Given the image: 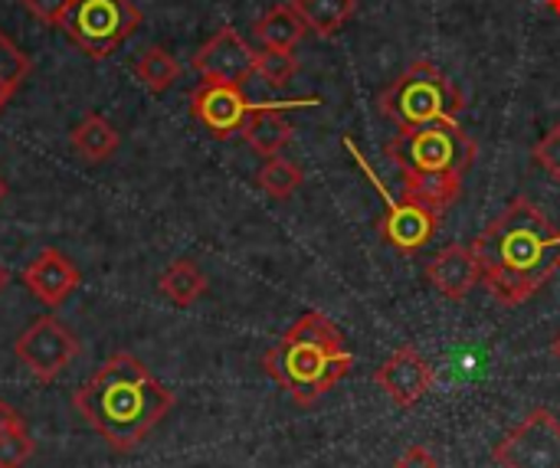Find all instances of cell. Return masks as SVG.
<instances>
[{"mask_svg":"<svg viewBox=\"0 0 560 468\" xmlns=\"http://www.w3.org/2000/svg\"><path fill=\"white\" fill-rule=\"evenodd\" d=\"M469 249L502 305H525L560 269V230L528 197H515Z\"/></svg>","mask_w":560,"mask_h":468,"instance_id":"6da1fadb","label":"cell"},{"mask_svg":"<svg viewBox=\"0 0 560 468\" xmlns=\"http://www.w3.org/2000/svg\"><path fill=\"white\" fill-rule=\"evenodd\" d=\"M72 407L115 453H131L171 413L174 394L135 354L121 351L72 394Z\"/></svg>","mask_w":560,"mask_h":468,"instance_id":"7a4b0ae2","label":"cell"},{"mask_svg":"<svg viewBox=\"0 0 560 468\" xmlns=\"http://www.w3.org/2000/svg\"><path fill=\"white\" fill-rule=\"evenodd\" d=\"M387 157L400 171L407 197L443 217L446 207L459 200L463 177L476 157V141L456 121H436L397 131L387 141Z\"/></svg>","mask_w":560,"mask_h":468,"instance_id":"3957f363","label":"cell"},{"mask_svg":"<svg viewBox=\"0 0 560 468\" xmlns=\"http://www.w3.org/2000/svg\"><path fill=\"white\" fill-rule=\"evenodd\" d=\"M354 367L351 351L331 318L322 312L302 315L266 354V374L299 403L315 407Z\"/></svg>","mask_w":560,"mask_h":468,"instance_id":"277c9868","label":"cell"},{"mask_svg":"<svg viewBox=\"0 0 560 468\" xmlns=\"http://www.w3.org/2000/svg\"><path fill=\"white\" fill-rule=\"evenodd\" d=\"M377 105L404 131L436 121H456V115L463 112V92L440 66L420 59L381 92Z\"/></svg>","mask_w":560,"mask_h":468,"instance_id":"5b68a950","label":"cell"},{"mask_svg":"<svg viewBox=\"0 0 560 468\" xmlns=\"http://www.w3.org/2000/svg\"><path fill=\"white\" fill-rule=\"evenodd\" d=\"M141 23V10L131 0H72L62 33L89 59L112 56Z\"/></svg>","mask_w":560,"mask_h":468,"instance_id":"8992f818","label":"cell"},{"mask_svg":"<svg viewBox=\"0 0 560 468\" xmlns=\"http://www.w3.org/2000/svg\"><path fill=\"white\" fill-rule=\"evenodd\" d=\"M499 468H560V420L538 407L492 449Z\"/></svg>","mask_w":560,"mask_h":468,"instance_id":"52a82bcc","label":"cell"},{"mask_svg":"<svg viewBox=\"0 0 560 468\" xmlns=\"http://www.w3.org/2000/svg\"><path fill=\"white\" fill-rule=\"evenodd\" d=\"M75 354H79L75 335H72L59 318H52V315L36 318V321L13 341V358H16L39 384L56 381V377L72 364Z\"/></svg>","mask_w":560,"mask_h":468,"instance_id":"ba28073f","label":"cell"},{"mask_svg":"<svg viewBox=\"0 0 560 468\" xmlns=\"http://www.w3.org/2000/svg\"><path fill=\"white\" fill-rule=\"evenodd\" d=\"M194 69L203 82L243 85L249 75H256V49L233 26H223L194 52Z\"/></svg>","mask_w":560,"mask_h":468,"instance_id":"9c48e42d","label":"cell"},{"mask_svg":"<svg viewBox=\"0 0 560 468\" xmlns=\"http://www.w3.org/2000/svg\"><path fill=\"white\" fill-rule=\"evenodd\" d=\"M253 112V102L243 95V85L226 82H200L190 95V115L217 138L226 141L243 131L246 118Z\"/></svg>","mask_w":560,"mask_h":468,"instance_id":"30bf717a","label":"cell"},{"mask_svg":"<svg viewBox=\"0 0 560 468\" xmlns=\"http://www.w3.org/2000/svg\"><path fill=\"white\" fill-rule=\"evenodd\" d=\"M374 384H377L397 407L410 410V407H417V403L430 394V387L436 384V371L430 367V361H427L413 344H407V348H397V351L374 371Z\"/></svg>","mask_w":560,"mask_h":468,"instance_id":"8fae6325","label":"cell"},{"mask_svg":"<svg viewBox=\"0 0 560 468\" xmlns=\"http://www.w3.org/2000/svg\"><path fill=\"white\" fill-rule=\"evenodd\" d=\"M440 226V213L430 210L427 203H417L404 194V200L387 197V210L377 223V233L384 243H390L397 253H417L423 249Z\"/></svg>","mask_w":560,"mask_h":468,"instance_id":"7c38bea8","label":"cell"},{"mask_svg":"<svg viewBox=\"0 0 560 468\" xmlns=\"http://www.w3.org/2000/svg\"><path fill=\"white\" fill-rule=\"evenodd\" d=\"M79 282H82V276H79L75 262L69 256H62L59 249H43L23 269V285L49 308H59L79 289Z\"/></svg>","mask_w":560,"mask_h":468,"instance_id":"4fadbf2b","label":"cell"},{"mask_svg":"<svg viewBox=\"0 0 560 468\" xmlns=\"http://www.w3.org/2000/svg\"><path fill=\"white\" fill-rule=\"evenodd\" d=\"M427 279L430 285L450 299V302H463L479 282H482V269H479V259L469 246H446L440 249L430 266H427Z\"/></svg>","mask_w":560,"mask_h":468,"instance_id":"5bb4252c","label":"cell"},{"mask_svg":"<svg viewBox=\"0 0 560 468\" xmlns=\"http://www.w3.org/2000/svg\"><path fill=\"white\" fill-rule=\"evenodd\" d=\"M289 105H302V102H262V105H253V112H249L240 134L246 138V144L256 154L276 157L292 141V125L282 115V108H289Z\"/></svg>","mask_w":560,"mask_h":468,"instance_id":"9a60e30c","label":"cell"},{"mask_svg":"<svg viewBox=\"0 0 560 468\" xmlns=\"http://www.w3.org/2000/svg\"><path fill=\"white\" fill-rule=\"evenodd\" d=\"M305 20L302 13L295 10V3H279L272 7L269 13H262L253 26L256 39L266 46V49H295L305 36Z\"/></svg>","mask_w":560,"mask_h":468,"instance_id":"2e32d148","label":"cell"},{"mask_svg":"<svg viewBox=\"0 0 560 468\" xmlns=\"http://www.w3.org/2000/svg\"><path fill=\"white\" fill-rule=\"evenodd\" d=\"M69 144H72V151H75L82 161L98 164V161H108V157L118 151V131L112 128V121H105L102 115L92 112V115H85V118L72 128Z\"/></svg>","mask_w":560,"mask_h":468,"instance_id":"e0dca14e","label":"cell"},{"mask_svg":"<svg viewBox=\"0 0 560 468\" xmlns=\"http://www.w3.org/2000/svg\"><path fill=\"white\" fill-rule=\"evenodd\" d=\"M158 289L167 302H174L177 308H190L203 292H207V276L197 269V262L190 259H177L171 262L161 279H158Z\"/></svg>","mask_w":560,"mask_h":468,"instance_id":"ac0fdd59","label":"cell"},{"mask_svg":"<svg viewBox=\"0 0 560 468\" xmlns=\"http://www.w3.org/2000/svg\"><path fill=\"white\" fill-rule=\"evenodd\" d=\"M354 7L358 0H295V10L302 13L305 26L318 36L338 33L351 20Z\"/></svg>","mask_w":560,"mask_h":468,"instance_id":"d6986e66","label":"cell"},{"mask_svg":"<svg viewBox=\"0 0 560 468\" xmlns=\"http://www.w3.org/2000/svg\"><path fill=\"white\" fill-rule=\"evenodd\" d=\"M135 75L144 82L148 92L161 95L167 92L177 79H180V62L164 49V46H151L141 52V59L135 62Z\"/></svg>","mask_w":560,"mask_h":468,"instance_id":"ffe728a7","label":"cell"},{"mask_svg":"<svg viewBox=\"0 0 560 468\" xmlns=\"http://www.w3.org/2000/svg\"><path fill=\"white\" fill-rule=\"evenodd\" d=\"M302 180H305V174H302V167L295 164V161H289V157H269L266 164H262V171H259V177H256V184L272 197V200H289L299 187H302Z\"/></svg>","mask_w":560,"mask_h":468,"instance_id":"44dd1931","label":"cell"},{"mask_svg":"<svg viewBox=\"0 0 560 468\" xmlns=\"http://www.w3.org/2000/svg\"><path fill=\"white\" fill-rule=\"evenodd\" d=\"M33 62L30 56L0 30V92H7L13 98V92L23 85V79L30 75Z\"/></svg>","mask_w":560,"mask_h":468,"instance_id":"7402d4cb","label":"cell"},{"mask_svg":"<svg viewBox=\"0 0 560 468\" xmlns=\"http://www.w3.org/2000/svg\"><path fill=\"white\" fill-rule=\"evenodd\" d=\"M295 72H299V59L292 56V49H262V52H256V75L262 82H269L272 89L289 85Z\"/></svg>","mask_w":560,"mask_h":468,"instance_id":"603a6c76","label":"cell"},{"mask_svg":"<svg viewBox=\"0 0 560 468\" xmlns=\"http://www.w3.org/2000/svg\"><path fill=\"white\" fill-rule=\"evenodd\" d=\"M36 453V443L26 430L0 433V468H23Z\"/></svg>","mask_w":560,"mask_h":468,"instance_id":"cb8c5ba5","label":"cell"},{"mask_svg":"<svg viewBox=\"0 0 560 468\" xmlns=\"http://www.w3.org/2000/svg\"><path fill=\"white\" fill-rule=\"evenodd\" d=\"M555 180H560V125H555L538 144H535V154H532Z\"/></svg>","mask_w":560,"mask_h":468,"instance_id":"d4e9b609","label":"cell"},{"mask_svg":"<svg viewBox=\"0 0 560 468\" xmlns=\"http://www.w3.org/2000/svg\"><path fill=\"white\" fill-rule=\"evenodd\" d=\"M39 23H46V26H59L62 20H66V13H69V7H72V0H20Z\"/></svg>","mask_w":560,"mask_h":468,"instance_id":"484cf974","label":"cell"},{"mask_svg":"<svg viewBox=\"0 0 560 468\" xmlns=\"http://www.w3.org/2000/svg\"><path fill=\"white\" fill-rule=\"evenodd\" d=\"M394 468H440V459L427 449V446H410Z\"/></svg>","mask_w":560,"mask_h":468,"instance_id":"4316f807","label":"cell"},{"mask_svg":"<svg viewBox=\"0 0 560 468\" xmlns=\"http://www.w3.org/2000/svg\"><path fill=\"white\" fill-rule=\"evenodd\" d=\"M13 430H26V420L7 400H0V433H13Z\"/></svg>","mask_w":560,"mask_h":468,"instance_id":"83f0119b","label":"cell"},{"mask_svg":"<svg viewBox=\"0 0 560 468\" xmlns=\"http://www.w3.org/2000/svg\"><path fill=\"white\" fill-rule=\"evenodd\" d=\"M7 282H10V272H7V266H0V292L7 289Z\"/></svg>","mask_w":560,"mask_h":468,"instance_id":"f1b7e54d","label":"cell"},{"mask_svg":"<svg viewBox=\"0 0 560 468\" xmlns=\"http://www.w3.org/2000/svg\"><path fill=\"white\" fill-rule=\"evenodd\" d=\"M551 354H555V358H558V361H560V335H558V338H555V344H551Z\"/></svg>","mask_w":560,"mask_h":468,"instance_id":"f546056e","label":"cell"},{"mask_svg":"<svg viewBox=\"0 0 560 468\" xmlns=\"http://www.w3.org/2000/svg\"><path fill=\"white\" fill-rule=\"evenodd\" d=\"M7 102H10V95H7V92H0V112H3V105H7Z\"/></svg>","mask_w":560,"mask_h":468,"instance_id":"4dcf8cb0","label":"cell"},{"mask_svg":"<svg viewBox=\"0 0 560 468\" xmlns=\"http://www.w3.org/2000/svg\"><path fill=\"white\" fill-rule=\"evenodd\" d=\"M3 197H7V184H3V177H0V203H3Z\"/></svg>","mask_w":560,"mask_h":468,"instance_id":"1f68e13d","label":"cell"}]
</instances>
